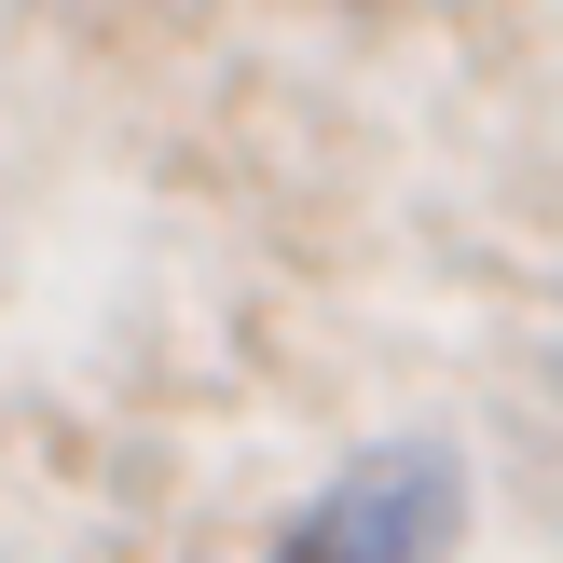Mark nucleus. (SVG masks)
Listing matches in <instances>:
<instances>
[{
    "label": "nucleus",
    "instance_id": "nucleus-1",
    "mask_svg": "<svg viewBox=\"0 0 563 563\" xmlns=\"http://www.w3.org/2000/svg\"><path fill=\"white\" fill-rule=\"evenodd\" d=\"M454 537H467L454 440H385L275 537V563H454Z\"/></svg>",
    "mask_w": 563,
    "mask_h": 563
}]
</instances>
